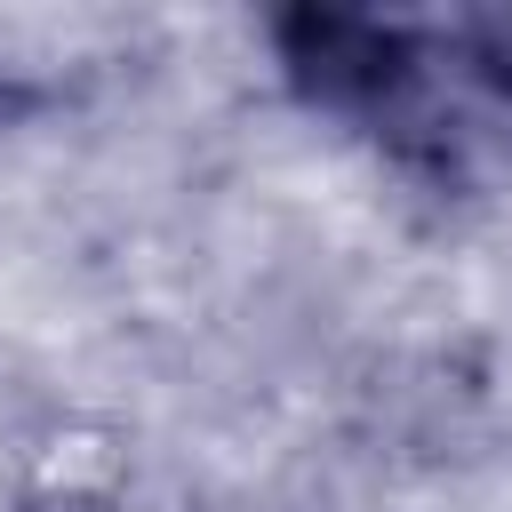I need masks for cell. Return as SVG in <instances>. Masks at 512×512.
Masks as SVG:
<instances>
[{
  "instance_id": "cell-1",
  "label": "cell",
  "mask_w": 512,
  "mask_h": 512,
  "mask_svg": "<svg viewBox=\"0 0 512 512\" xmlns=\"http://www.w3.org/2000/svg\"><path fill=\"white\" fill-rule=\"evenodd\" d=\"M272 80L392 184L456 208L512 184V8L288 0L264 16Z\"/></svg>"
},
{
  "instance_id": "cell-2",
  "label": "cell",
  "mask_w": 512,
  "mask_h": 512,
  "mask_svg": "<svg viewBox=\"0 0 512 512\" xmlns=\"http://www.w3.org/2000/svg\"><path fill=\"white\" fill-rule=\"evenodd\" d=\"M152 56V24L136 8L96 0H0V128H48L88 112Z\"/></svg>"
},
{
  "instance_id": "cell-3",
  "label": "cell",
  "mask_w": 512,
  "mask_h": 512,
  "mask_svg": "<svg viewBox=\"0 0 512 512\" xmlns=\"http://www.w3.org/2000/svg\"><path fill=\"white\" fill-rule=\"evenodd\" d=\"M0 512H200V496L136 424L56 408L16 440Z\"/></svg>"
}]
</instances>
